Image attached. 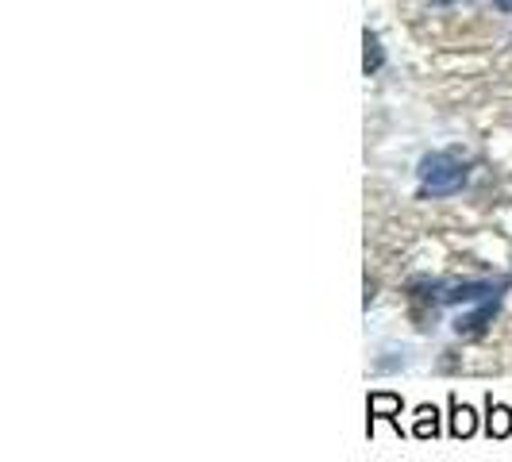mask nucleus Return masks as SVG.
Listing matches in <instances>:
<instances>
[{
	"mask_svg": "<svg viewBox=\"0 0 512 462\" xmlns=\"http://www.w3.org/2000/svg\"><path fill=\"white\" fill-rule=\"evenodd\" d=\"M512 285V278H412L409 293L412 301L432 308H451V305H482V301H493L501 297L505 289Z\"/></svg>",
	"mask_w": 512,
	"mask_h": 462,
	"instance_id": "1",
	"label": "nucleus"
},
{
	"mask_svg": "<svg viewBox=\"0 0 512 462\" xmlns=\"http://www.w3.org/2000/svg\"><path fill=\"white\" fill-rule=\"evenodd\" d=\"M416 178L424 197H451L466 185V162H459L451 151H432L420 158Z\"/></svg>",
	"mask_w": 512,
	"mask_h": 462,
	"instance_id": "2",
	"label": "nucleus"
},
{
	"mask_svg": "<svg viewBox=\"0 0 512 462\" xmlns=\"http://www.w3.org/2000/svg\"><path fill=\"white\" fill-rule=\"evenodd\" d=\"M497 308H501V297H493V301H482V305L474 308V312H462L459 320L451 324L459 339H474V335H482L493 324V316H497Z\"/></svg>",
	"mask_w": 512,
	"mask_h": 462,
	"instance_id": "3",
	"label": "nucleus"
},
{
	"mask_svg": "<svg viewBox=\"0 0 512 462\" xmlns=\"http://www.w3.org/2000/svg\"><path fill=\"white\" fill-rule=\"evenodd\" d=\"M401 409H405V401L397 397V393H370V401H366V412H370V428H374V420H389L397 432H401ZM366 428V432H370Z\"/></svg>",
	"mask_w": 512,
	"mask_h": 462,
	"instance_id": "4",
	"label": "nucleus"
},
{
	"mask_svg": "<svg viewBox=\"0 0 512 462\" xmlns=\"http://www.w3.org/2000/svg\"><path fill=\"white\" fill-rule=\"evenodd\" d=\"M486 436L489 439H509L512 436V409L493 401V393L486 397Z\"/></svg>",
	"mask_w": 512,
	"mask_h": 462,
	"instance_id": "5",
	"label": "nucleus"
},
{
	"mask_svg": "<svg viewBox=\"0 0 512 462\" xmlns=\"http://www.w3.org/2000/svg\"><path fill=\"white\" fill-rule=\"evenodd\" d=\"M447 405H451V436L455 439L474 436V432H478V412L470 409V405H462L455 393H451V401H447Z\"/></svg>",
	"mask_w": 512,
	"mask_h": 462,
	"instance_id": "6",
	"label": "nucleus"
},
{
	"mask_svg": "<svg viewBox=\"0 0 512 462\" xmlns=\"http://www.w3.org/2000/svg\"><path fill=\"white\" fill-rule=\"evenodd\" d=\"M412 436L416 439H436L439 436V412L436 405H420L416 420H412Z\"/></svg>",
	"mask_w": 512,
	"mask_h": 462,
	"instance_id": "7",
	"label": "nucleus"
},
{
	"mask_svg": "<svg viewBox=\"0 0 512 462\" xmlns=\"http://www.w3.org/2000/svg\"><path fill=\"white\" fill-rule=\"evenodd\" d=\"M374 70H382V43H378V35L366 31V74H374Z\"/></svg>",
	"mask_w": 512,
	"mask_h": 462,
	"instance_id": "8",
	"label": "nucleus"
},
{
	"mask_svg": "<svg viewBox=\"0 0 512 462\" xmlns=\"http://www.w3.org/2000/svg\"><path fill=\"white\" fill-rule=\"evenodd\" d=\"M497 8H505V12H512V0H497Z\"/></svg>",
	"mask_w": 512,
	"mask_h": 462,
	"instance_id": "9",
	"label": "nucleus"
}]
</instances>
